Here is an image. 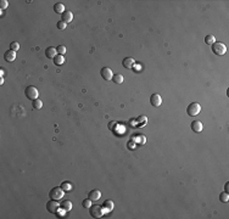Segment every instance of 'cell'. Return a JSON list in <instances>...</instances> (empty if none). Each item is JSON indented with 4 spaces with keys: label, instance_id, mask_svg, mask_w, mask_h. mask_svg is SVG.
<instances>
[{
    "label": "cell",
    "instance_id": "obj_1",
    "mask_svg": "<svg viewBox=\"0 0 229 219\" xmlns=\"http://www.w3.org/2000/svg\"><path fill=\"white\" fill-rule=\"evenodd\" d=\"M211 46H212V51H213V54L218 55V56L224 55L226 52H227V46H226V44L221 43V41H216V43H213Z\"/></svg>",
    "mask_w": 229,
    "mask_h": 219
},
{
    "label": "cell",
    "instance_id": "obj_2",
    "mask_svg": "<svg viewBox=\"0 0 229 219\" xmlns=\"http://www.w3.org/2000/svg\"><path fill=\"white\" fill-rule=\"evenodd\" d=\"M63 195H65V191L61 189V186H56V187H52L51 190H50L49 197H50L51 200L58 201V200H61V198L63 197Z\"/></svg>",
    "mask_w": 229,
    "mask_h": 219
},
{
    "label": "cell",
    "instance_id": "obj_3",
    "mask_svg": "<svg viewBox=\"0 0 229 219\" xmlns=\"http://www.w3.org/2000/svg\"><path fill=\"white\" fill-rule=\"evenodd\" d=\"M186 112L190 117H195L201 112V105L197 104V102H191L189 106H188Z\"/></svg>",
    "mask_w": 229,
    "mask_h": 219
},
{
    "label": "cell",
    "instance_id": "obj_4",
    "mask_svg": "<svg viewBox=\"0 0 229 219\" xmlns=\"http://www.w3.org/2000/svg\"><path fill=\"white\" fill-rule=\"evenodd\" d=\"M89 213L93 218H101L104 216V207L99 206V205L90 206L89 207Z\"/></svg>",
    "mask_w": 229,
    "mask_h": 219
},
{
    "label": "cell",
    "instance_id": "obj_5",
    "mask_svg": "<svg viewBox=\"0 0 229 219\" xmlns=\"http://www.w3.org/2000/svg\"><path fill=\"white\" fill-rule=\"evenodd\" d=\"M25 94H26V96L29 99V100H37L38 99V96H39V91H38V89L36 87H33V85H31V87H27L26 88V90H25Z\"/></svg>",
    "mask_w": 229,
    "mask_h": 219
},
{
    "label": "cell",
    "instance_id": "obj_6",
    "mask_svg": "<svg viewBox=\"0 0 229 219\" xmlns=\"http://www.w3.org/2000/svg\"><path fill=\"white\" fill-rule=\"evenodd\" d=\"M58 208H60V205L57 203L56 200H51L48 201L46 202V211H48L49 213H52V214H56V213L58 212Z\"/></svg>",
    "mask_w": 229,
    "mask_h": 219
},
{
    "label": "cell",
    "instance_id": "obj_7",
    "mask_svg": "<svg viewBox=\"0 0 229 219\" xmlns=\"http://www.w3.org/2000/svg\"><path fill=\"white\" fill-rule=\"evenodd\" d=\"M100 74L105 80H112V78H113V72L109 67H102L100 71Z\"/></svg>",
    "mask_w": 229,
    "mask_h": 219
},
{
    "label": "cell",
    "instance_id": "obj_8",
    "mask_svg": "<svg viewBox=\"0 0 229 219\" xmlns=\"http://www.w3.org/2000/svg\"><path fill=\"white\" fill-rule=\"evenodd\" d=\"M150 104L154 106V107H160L161 104H162V99L158 94H152L150 96Z\"/></svg>",
    "mask_w": 229,
    "mask_h": 219
},
{
    "label": "cell",
    "instance_id": "obj_9",
    "mask_svg": "<svg viewBox=\"0 0 229 219\" xmlns=\"http://www.w3.org/2000/svg\"><path fill=\"white\" fill-rule=\"evenodd\" d=\"M4 58H5V61H8V62H14L16 60V51L11 50V49L8 50V51H5Z\"/></svg>",
    "mask_w": 229,
    "mask_h": 219
},
{
    "label": "cell",
    "instance_id": "obj_10",
    "mask_svg": "<svg viewBox=\"0 0 229 219\" xmlns=\"http://www.w3.org/2000/svg\"><path fill=\"white\" fill-rule=\"evenodd\" d=\"M191 129H193V132H195V133H200V132H202V129H204V124H202V122H200V121H193L191 122Z\"/></svg>",
    "mask_w": 229,
    "mask_h": 219
},
{
    "label": "cell",
    "instance_id": "obj_11",
    "mask_svg": "<svg viewBox=\"0 0 229 219\" xmlns=\"http://www.w3.org/2000/svg\"><path fill=\"white\" fill-rule=\"evenodd\" d=\"M122 65H123V67H124V68L131 69V68H133L134 65H135V60H134L133 57H126L124 60L122 61Z\"/></svg>",
    "mask_w": 229,
    "mask_h": 219
},
{
    "label": "cell",
    "instance_id": "obj_12",
    "mask_svg": "<svg viewBox=\"0 0 229 219\" xmlns=\"http://www.w3.org/2000/svg\"><path fill=\"white\" fill-rule=\"evenodd\" d=\"M100 197H101V192L100 190H96V189H94V190H91L88 194V198H90L91 201H98L100 200Z\"/></svg>",
    "mask_w": 229,
    "mask_h": 219
},
{
    "label": "cell",
    "instance_id": "obj_13",
    "mask_svg": "<svg viewBox=\"0 0 229 219\" xmlns=\"http://www.w3.org/2000/svg\"><path fill=\"white\" fill-rule=\"evenodd\" d=\"M61 17H62L61 21H63L65 23H69V22H72V20H73V14L71 12V11L66 10V11H65V12L61 15Z\"/></svg>",
    "mask_w": 229,
    "mask_h": 219
},
{
    "label": "cell",
    "instance_id": "obj_14",
    "mask_svg": "<svg viewBox=\"0 0 229 219\" xmlns=\"http://www.w3.org/2000/svg\"><path fill=\"white\" fill-rule=\"evenodd\" d=\"M60 208L62 211H65V212H69L72 209V202H71V201H68V200L62 201V203L60 205Z\"/></svg>",
    "mask_w": 229,
    "mask_h": 219
},
{
    "label": "cell",
    "instance_id": "obj_15",
    "mask_svg": "<svg viewBox=\"0 0 229 219\" xmlns=\"http://www.w3.org/2000/svg\"><path fill=\"white\" fill-rule=\"evenodd\" d=\"M45 55H46V57L52 58V60H54V57L57 55V50H56V48H52V46L48 48V49L45 50Z\"/></svg>",
    "mask_w": 229,
    "mask_h": 219
},
{
    "label": "cell",
    "instance_id": "obj_16",
    "mask_svg": "<svg viewBox=\"0 0 229 219\" xmlns=\"http://www.w3.org/2000/svg\"><path fill=\"white\" fill-rule=\"evenodd\" d=\"M54 11L56 14H63L65 12V5L63 4H61V3H56L55 5H54Z\"/></svg>",
    "mask_w": 229,
    "mask_h": 219
},
{
    "label": "cell",
    "instance_id": "obj_17",
    "mask_svg": "<svg viewBox=\"0 0 229 219\" xmlns=\"http://www.w3.org/2000/svg\"><path fill=\"white\" fill-rule=\"evenodd\" d=\"M66 61L65 60V57H63V55H60V54H57L55 57H54V63L55 65H57V66H61V65Z\"/></svg>",
    "mask_w": 229,
    "mask_h": 219
},
{
    "label": "cell",
    "instance_id": "obj_18",
    "mask_svg": "<svg viewBox=\"0 0 229 219\" xmlns=\"http://www.w3.org/2000/svg\"><path fill=\"white\" fill-rule=\"evenodd\" d=\"M61 189L65 192H69L72 190V184H71V183H68V181H63L61 184Z\"/></svg>",
    "mask_w": 229,
    "mask_h": 219
},
{
    "label": "cell",
    "instance_id": "obj_19",
    "mask_svg": "<svg viewBox=\"0 0 229 219\" xmlns=\"http://www.w3.org/2000/svg\"><path fill=\"white\" fill-rule=\"evenodd\" d=\"M32 106H33V108H34V110H40V108L43 107V102H42V100H39V99L33 100V101H32Z\"/></svg>",
    "mask_w": 229,
    "mask_h": 219
},
{
    "label": "cell",
    "instance_id": "obj_20",
    "mask_svg": "<svg viewBox=\"0 0 229 219\" xmlns=\"http://www.w3.org/2000/svg\"><path fill=\"white\" fill-rule=\"evenodd\" d=\"M112 80L116 83V84H122L123 80H124V77H123L122 74H120V73H117V74H115V76H113Z\"/></svg>",
    "mask_w": 229,
    "mask_h": 219
},
{
    "label": "cell",
    "instance_id": "obj_21",
    "mask_svg": "<svg viewBox=\"0 0 229 219\" xmlns=\"http://www.w3.org/2000/svg\"><path fill=\"white\" fill-rule=\"evenodd\" d=\"M102 207H104V208H106L107 211H111V209H112L115 206H113V202H112V201H111V200H106V201H104Z\"/></svg>",
    "mask_w": 229,
    "mask_h": 219
},
{
    "label": "cell",
    "instance_id": "obj_22",
    "mask_svg": "<svg viewBox=\"0 0 229 219\" xmlns=\"http://www.w3.org/2000/svg\"><path fill=\"white\" fill-rule=\"evenodd\" d=\"M205 43L208 44V45H212L213 43H216V38H215V35H212V34L206 35V38H205Z\"/></svg>",
    "mask_w": 229,
    "mask_h": 219
},
{
    "label": "cell",
    "instance_id": "obj_23",
    "mask_svg": "<svg viewBox=\"0 0 229 219\" xmlns=\"http://www.w3.org/2000/svg\"><path fill=\"white\" fill-rule=\"evenodd\" d=\"M219 201L221 202H228L229 201V195H228V192H221V195H219Z\"/></svg>",
    "mask_w": 229,
    "mask_h": 219
},
{
    "label": "cell",
    "instance_id": "obj_24",
    "mask_svg": "<svg viewBox=\"0 0 229 219\" xmlns=\"http://www.w3.org/2000/svg\"><path fill=\"white\" fill-rule=\"evenodd\" d=\"M10 49L14 50V51H17V50L20 49V44L17 43V41H12V43L10 44Z\"/></svg>",
    "mask_w": 229,
    "mask_h": 219
},
{
    "label": "cell",
    "instance_id": "obj_25",
    "mask_svg": "<svg viewBox=\"0 0 229 219\" xmlns=\"http://www.w3.org/2000/svg\"><path fill=\"white\" fill-rule=\"evenodd\" d=\"M56 50H57V54L63 55L65 52H66V46H63V45H58L57 48H56Z\"/></svg>",
    "mask_w": 229,
    "mask_h": 219
},
{
    "label": "cell",
    "instance_id": "obj_26",
    "mask_svg": "<svg viewBox=\"0 0 229 219\" xmlns=\"http://www.w3.org/2000/svg\"><path fill=\"white\" fill-rule=\"evenodd\" d=\"M82 206H83L84 208H89V207L91 206V200H90V198H87V200H84L83 202H82Z\"/></svg>",
    "mask_w": 229,
    "mask_h": 219
},
{
    "label": "cell",
    "instance_id": "obj_27",
    "mask_svg": "<svg viewBox=\"0 0 229 219\" xmlns=\"http://www.w3.org/2000/svg\"><path fill=\"white\" fill-rule=\"evenodd\" d=\"M127 147L129 150H134L135 149V143H134V140H129L127 143Z\"/></svg>",
    "mask_w": 229,
    "mask_h": 219
},
{
    "label": "cell",
    "instance_id": "obj_28",
    "mask_svg": "<svg viewBox=\"0 0 229 219\" xmlns=\"http://www.w3.org/2000/svg\"><path fill=\"white\" fill-rule=\"evenodd\" d=\"M8 6H9V3L6 1V0H1V1H0V9L1 10L8 9Z\"/></svg>",
    "mask_w": 229,
    "mask_h": 219
},
{
    "label": "cell",
    "instance_id": "obj_29",
    "mask_svg": "<svg viewBox=\"0 0 229 219\" xmlns=\"http://www.w3.org/2000/svg\"><path fill=\"white\" fill-rule=\"evenodd\" d=\"M66 26H67V23H65L63 21H58L57 22V28L58 29H65V28H66Z\"/></svg>",
    "mask_w": 229,
    "mask_h": 219
},
{
    "label": "cell",
    "instance_id": "obj_30",
    "mask_svg": "<svg viewBox=\"0 0 229 219\" xmlns=\"http://www.w3.org/2000/svg\"><path fill=\"white\" fill-rule=\"evenodd\" d=\"M116 126H117V123H116L115 121H110V122H109V126H107V127H109V129H110V130H115Z\"/></svg>",
    "mask_w": 229,
    "mask_h": 219
},
{
    "label": "cell",
    "instance_id": "obj_31",
    "mask_svg": "<svg viewBox=\"0 0 229 219\" xmlns=\"http://www.w3.org/2000/svg\"><path fill=\"white\" fill-rule=\"evenodd\" d=\"M224 189H226V192H228V190H229V183H226Z\"/></svg>",
    "mask_w": 229,
    "mask_h": 219
}]
</instances>
